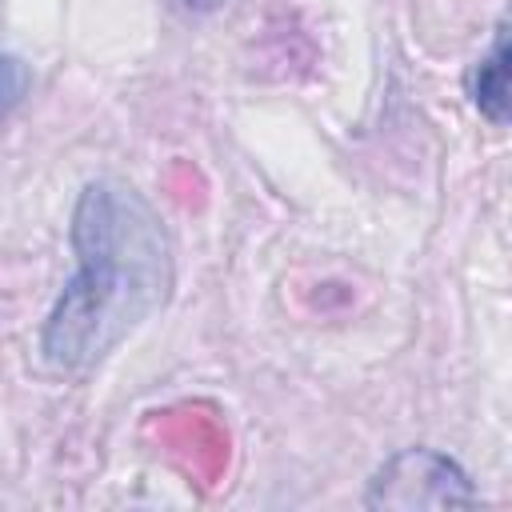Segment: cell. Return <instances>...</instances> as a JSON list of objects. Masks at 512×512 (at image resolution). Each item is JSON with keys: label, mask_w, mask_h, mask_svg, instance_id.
Masks as SVG:
<instances>
[{"label": "cell", "mask_w": 512, "mask_h": 512, "mask_svg": "<svg viewBox=\"0 0 512 512\" xmlns=\"http://www.w3.org/2000/svg\"><path fill=\"white\" fill-rule=\"evenodd\" d=\"M76 272L52 304L40 352L56 372H88L172 292V240L160 212L124 180H92L72 212Z\"/></svg>", "instance_id": "obj_1"}, {"label": "cell", "mask_w": 512, "mask_h": 512, "mask_svg": "<svg viewBox=\"0 0 512 512\" xmlns=\"http://www.w3.org/2000/svg\"><path fill=\"white\" fill-rule=\"evenodd\" d=\"M368 508H468L476 504L468 472L436 448H404L380 464L364 496Z\"/></svg>", "instance_id": "obj_2"}, {"label": "cell", "mask_w": 512, "mask_h": 512, "mask_svg": "<svg viewBox=\"0 0 512 512\" xmlns=\"http://www.w3.org/2000/svg\"><path fill=\"white\" fill-rule=\"evenodd\" d=\"M24 92H28V68H24V60L0 52V120L24 100Z\"/></svg>", "instance_id": "obj_4"}, {"label": "cell", "mask_w": 512, "mask_h": 512, "mask_svg": "<svg viewBox=\"0 0 512 512\" xmlns=\"http://www.w3.org/2000/svg\"><path fill=\"white\" fill-rule=\"evenodd\" d=\"M184 8H192V12H212V8H220L224 0H180Z\"/></svg>", "instance_id": "obj_5"}, {"label": "cell", "mask_w": 512, "mask_h": 512, "mask_svg": "<svg viewBox=\"0 0 512 512\" xmlns=\"http://www.w3.org/2000/svg\"><path fill=\"white\" fill-rule=\"evenodd\" d=\"M468 96L492 124H508V24L496 28L488 56H480L468 72Z\"/></svg>", "instance_id": "obj_3"}]
</instances>
